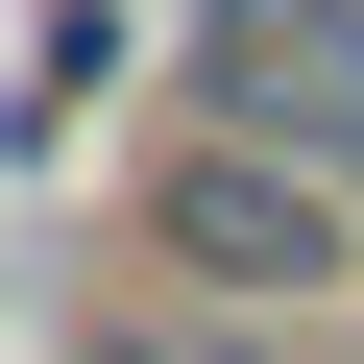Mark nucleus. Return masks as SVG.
Here are the masks:
<instances>
[{"label":"nucleus","instance_id":"nucleus-3","mask_svg":"<svg viewBox=\"0 0 364 364\" xmlns=\"http://www.w3.org/2000/svg\"><path fill=\"white\" fill-rule=\"evenodd\" d=\"M122 364H267V340H243V316H146Z\"/></svg>","mask_w":364,"mask_h":364},{"label":"nucleus","instance_id":"nucleus-2","mask_svg":"<svg viewBox=\"0 0 364 364\" xmlns=\"http://www.w3.org/2000/svg\"><path fill=\"white\" fill-rule=\"evenodd\" d=\"M170 97H195V146H267V170L364 195V0H195Z\"/></svg>","mask_w":364,"mask_h":364},{"label":"nucleus","instance_id":"nucleus-1","mask_svg":"<svg viewBox=\"0 0 364 364\" xmlns=\"http://www.w3.org/2000/svg\"><path fill=\"white\" fill-rule=\"evenodd\" d=\"M146 267H195V316H316V291L364 267V195L170 122V146H146Z\"/></svg>","mask_w":364,"mask_h":364}]
</instances>
